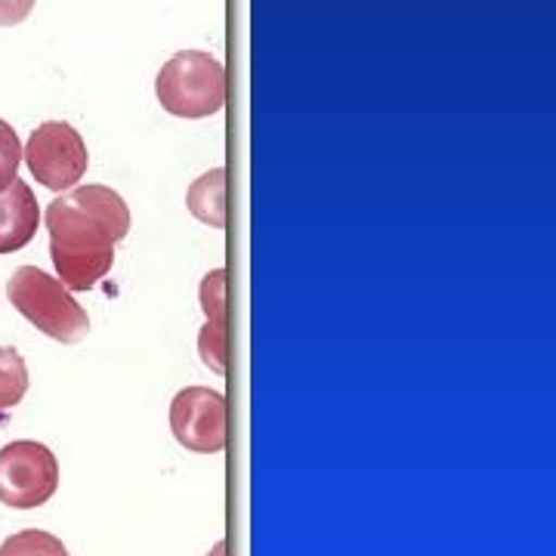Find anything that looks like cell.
Wrapping results in <instances>:
<instances>
[{
	"mask_svg": "<svg viewBox=\"0 0 556 556\" xmlns=\"http://www.w3.org/2000/svg\"><path fill=\"white\" fill-rule=\"evenodd\" d=\"M50 257L68 291H90L109 276L115 244L130 232V207L109 186H78L47 207Z\"/></svg>",
	"mask_w": 556,
	"mask_h": 556,
	"instance_id": "obj_1",
	"label": "cell"
},
{
	"mask_svg": "<svg viewBox=\"0 0 556 556\" xmlns=\"http://www.w3.org/2000/svg\"><path fill=\"white\" fill-rule=\"evenodd\" d=\"M155 97L167 115L211 118L226 105V68L204 50H182L161 65Z\"/></svg>",
	"mask_w": 556,
	"mask_h": 556,
	"instance_id": "obj_2",
	"label": "cell"
},
{
	"mask_svg": "<svg viewBox=\"0 0 556 556\" xmlns=\"http://www.w3.org/2000/svg\"><path fill=\"white\" fill-rule=\"evenodd\" d=\"M22 164V142L16 130L0 118V192L13 186V179L20 177Z\"/></svg>",
	"mask_w": 556,
	"mask_h": 556,
	"instance_id": "obj_12",
	"label": "cell"
},
{
	"mask_svg": "<svg viewBox=\"0 0 556 556\" xmlns=\"http://www.w3.org/2000/svg\"><path fill=\"white\" fill-rule=\"evenodd\" d=\"M186 207L204 226L223 229L226 226V170L214 167L204 177L195 179L186 192Z\"/></svg>",
	"mask_w": 556,
	"mask_h": 556,
	"instance_id": "obj_8",
	"label": "cell"
},
{
	"mask_svg": "<svg viewBox=\"0 0 556 556\" xmlns=\"http://www.w3.org/2000/svg\"><path fill=\"white\" fill-rule=\"evenodd\" d=\"M22 159L28 164L31 177L53 192L75 189L90 164L87 142L68 121H43L25 142Z\"/></svg>",
	"mask_w": 556,
	"mask_h": 556,
	"instance_id": "obj_5",
	"label": "cell"
},
{
	"mask_svg": "<svg viewBox=\"0 0 556 556\" xmlns=\"http://www.w3.org/2000/svg\"><path fill=\"white\" fill-rule=\"evenodd\" d=\"M199 353H201V362H204L211 371L226 375V325H214V321H207V325L201 328Z\"/></svg>",
	"mask_w": 556,
	"mask_h": 556,
	"instance_id": "obj_13",
	"label": "cell"
},
{
	"mask_svg": "<svg viewBox=\"0 0 556 556\" xmlns=\"http://www.w3.org/2000/svg\"><path fill=\"white\" fill-rule=\"evenodd\" d=\"M28 393V368L20 350L0 346V415L7 408H16Z\"/></svg>",
	"mask_w": 556,
	"mask_h": 556,
	"instance_id": "obj_9",
	"label": "cell"
},
{
	"mask_svg": "<svg viewBox=\"0 0 556 556\" xmlns=\"http://www.w3.org/2000/svg\"><path fill=\"white\" fill-rule=\"evenodd\" d=\"M10 303L25 316L40 334L60 343H80L90 331V316L72 298L60 278L47 276L38 266H20L7 285Z\"/></svg>",
	"mask_w": 556,
	"mask_h": 556,
	"instance_id": "obj_3",
	"label": "cell"
},
{
	"mask_svg": "<svg viewBox=\"0 0 556 556\" xmlns=\"http://www.w3.org/2000/svg\"><path fill=\"white\" fill-rule=\"evenodd\" d=\"M226 396L211 387H186L170 402V430L186 452L219 455L226 448Z\"/></svg>",
	"mask_w": 556,
	"mask_h": 556,
	"instance_id": "obj_6",
	"label": "cell"
},
{
	"mask_svg": "<svg viewBox=\"0 0 556 556\" xmlns=\"http://www.w3.org/2000/svg\"><path fill=\"white\" fill-rule=\"evenodd\" d=\"M207 556H226V541H217V544L211 547V554Z\"/></svg>",
	"mask_w": 556,
	"mask_h": 556,
	"instance_id": "obj_15",
	"label": "cell"
},
{
	"mask_svg": "<svg viewBox=\"0 0 556 556\" xmlns=\"http://www.w3.org/2000/svg\"><path fill=\"white\" fill-rule=\"evenodd\" d=\"M38 0H0V28H13L31 16Z\"/></svg>",
	"mask_w": 556,
	"mask_h": 556,
	"instance_id": "obj_14",
	"label": "cell"
},
{
	"mask_svg": "<svg viewBox=\"0 0 556 556\" xmlns=\"http://www.w3.org/2000/svg\"><path fill=\"white\" fill-rule=\"evenodd\" d=\"M199 298L207 321L226 325V269H214V273L204 276L199 288Z\"/></svg>",
	"mask_w": 556,
	"mask_h": 556,
	"instance_id": "obj_11",
	"label": "cell"
},
{
	"mask_svg": "<svg viewBox=\"0 0 556 556\" xmlns=\"http://www.w3.org/2000/svg\"><path fill=\"white\" fill-rule=\"evenodd\" d=\"M40 223V207L31 186L13 179L10 189L0 192V254H16L35 239Z\"/></svg>",
	"mask_w": 556,
	"mask_h": 556,
	"instance_id": "obj_7",
	"label": "cell"
},
{
	"mask_svg": "<svg viewBox=\"0 0 556 556\" xmlns=\"http://www.w3.org/2000/svg\"><path fill=\"white\" fill-rule=\"evenodd\" d=\"M0 556H72L62 538L43 529H22L0 544Z\"/></svg>",
	"mask_w": 556,
	"mask_h": 556,
	"instance_id": "obj_10",
	"label": "cell"
},
{
	"mask_svg": "<svg viewBox=\"0 0 556 556\" xmlns=\"http://www.w3.org/2000/svg\"><path fill=\"white\" fill-rule=\"evenodd\" d=\"M60 489V460L35 439H16L0 448V501L13 510L43 507Z\"/></svg>",
	"mask_w": 556,
	"mask_h": 556,
	"instance_id": "obj_4",
	"label": "cell"
}]
</instances>
